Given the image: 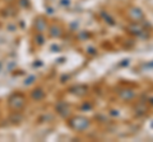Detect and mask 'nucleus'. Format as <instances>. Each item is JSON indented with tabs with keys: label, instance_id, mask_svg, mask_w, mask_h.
<instances>
[{
	"label": "nucleus",
	"instance_id": "3",
	"mask_svg": "<svg viewBox=\"0 0 153 142\" xmlns=\"http://www.w3.org/2000/svg\"><path fill=\"white\" fill-rule=\"evenodd\" d=\"M130 17L133 19H140V18H143V12L139 8H133L130 9Z\"/></svg>",
	"mask_w": 153,
	"mask_h": 142
},
{
	"label": "nucleus",
	"instance_id": "4",
	"mask_svg": "<svg viewBox=\"0 0 153 142\" xmlns=\"http://www.w3.org/2000/svg\"><path fill=\"white\" fill-rule=\"evenodd\" d=\"M35 26H36V29H37L38 32H42V31L46 29V22H45L44 19H41V18H38V19L36 20Z\"/></svg>",
	"mask_w": 153,
	"mask_h": 142
},
{
	"label": "nucleus",
	"instance_id": "5",
	"mask_svg": "<svg viewBox=\"0 0 153 142\" xmlns=\"http://www.w3.org/2000/svg\"><path fill=\"white\" fill-rule=\"evenodd\" d=\"M44 97H45V93L42 89H36V90L32 93V98L35 99V100H41Z\"/></svg>",
	"mask_w": 153,
	"mask_h": 142
},
{
	"label": "nucleus",
	"instance_id": "2",
	"mask_svg": "<svg viewBox=\"0 0 153 142\" xmlns=\"http://www.w3.org/2000/svg\"><path fill=\"white\" fill-rule=\"evenodd\" d=\"M71 124H73V127L76 130H84L88 127L89 122H88V119H85V118H75V119H73Z\"/></svg>",
	"mask_w": 153,
	"mask_h": 142
},
{
	"label": "nucleus",
	"instance_id": "1",
	"mask_svg": "<svg viewBox=\"0 0 153 142\" xmlns=\"http://www.w3.org/2000/svg\"><path fill=\"white\" fill-rule=\"evenodd\" d=\"M9 105H10V108L14 111L22 109L23 105H25V98H23L21 94H16V95H13L9 99Z\"/></svg>",
	"mask_w": 153,
	"mask_h": 142
}]
</instances>
